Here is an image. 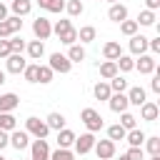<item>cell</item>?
Instances as JSON below:
<instances>
[{
	"mask_svg": "<svg viewBox=\"0 0 160 160\" xmlns=\"http://www.w3.org/2000/svg\"><path fill=\"white\" fill-rule=\"evenodd\" d=\"M92 150H95L98 160H110V158H115V142H112L110 138H108V140H95Z\"/></svg>",
	"mask_w": 160,
	"mask_h": 160,
	"instance_id": "8",
	"label": "cell"
},
{
	"mask_svg": "<svg viewBox=\"0 0 160 160\" xmlns=\"http://www.w3.org/2000/svg\"><path fill=\"white\" fill-rule=\"evenodd\" d=\"M22 78H25L28 82H38V62H32V65H25V70H22Z\"/></svg>",
	"mask_w": 160,
	"mask_h": 160,
	"instance_id": "41",
	"label": "cell"
},
{
	"mask_svg": "<svg viewBox=\"0 0 160 160\" xmlns=\"http://www.w3.org/2000/svg\"><path fill=\"white\" fill-rule=\"evenodd\" d=\"M148 40L150 38H145V35H130V52L132 55H142V52H148Z\"/></svg>",
	"mask_w": 160,
	"mask_h": 160,
	"instance_id": "15",
	"label": "cell"
},
{
	"mask_svg": "<svg viewBox=\"0 0 160 160\" xmlns=\"http://www.w3.org/2000/svg\"><path fill=\"white\" fill-rule=\"evenodd\" d=\"M5 82V70H0V85Z\"/></svg>",
	"mask_w": 160,
	"mask_h": 160,
	"instance_id": "50",
	"label": "cell"
},
{
	"mask_svg": "<svg viewBox=\"0 0 160 160\" xmlns=\"http://www.w3.org/2000/svg\"><path fill=\"white\" fill-rule=\"evenodd\" d=\"M125 95H128V102H130V105H138V108L148 100V92H145V88H140V85L128 88V92H125Z\"/></svg>",
	"mask_w": 160,
	"mask_h": 160,
	"instance_id": "13",
	"label": "cell"
},
{
	"mask_svg": "<svg viewBox=\"0 0 160 160\" xmlns=\"http://www.w3.org/2000/svg\"><path fill=\"white\" fill-rule=\"evenodd\" d=\"M20 30H22V20L18 15H8L5 20H0V38H10Z\"/></svg>",
	"mask_w": 160,
	"mask_h": 160,
	"instance_id": "5",
	"label": "cell"
},
{
	"mask_svg": "<svg viewBox=\"0 0 160 160\" xmlns=\"http://www.w3.org/2000/svg\"><path fill=\"white\" fill-rule=\"evenodd\" d=\"M15 128H18L15 115H12V112H0V130L10 132V130H15Z\"/></svg>",
	"mask_w": 160,
	"mask_h": 160,
	"instance_id": "28",
	"label": "cell"
},
{
	"mask_svg": "<svg viewBox=\"0 0 160 160\" xmlns=\"http://www.w3.org/2000/svg\"><path fill=\"white\" fill-rule=\"evenodd\" d=\"M25 58H22V52H10L8 58H5V70L8 72H12V75H20L22 70H25Z\"/></svg>",
	"mask_w": 160,
	"mask_h": 160,
	"instance_id": "9",
	"label": "cell"
},
{
	"mask_svg": "<svg viewBox=\"0 0 160 160\" xmlns=\"http://www.w3.org/2000/svg\"><path fill=\"white\" fill-rule=\"evenodd\" d=\"M150 88H152V92H160V72H158V68H155V78L150 80Z\"/></svg>",
	"mask_w": 160,
	"mask_h": 160,
	"instance_id": "46",
	"label": "cell"
},
{
	"mask_svg": "<svg viewBox=\"0 0 160 160\" xmlns=\"http://www.w3.org/2000/svg\"><path fill=\"white\" fill-rule=\"evenodd\" d=\"M60 38V42L62 45H72V42H78V30L75 28H70L68 32H62V35H58Z\"/></svg>",
	"mask_w": 160,
	"mask_h": 160,
	"instance_id": "42",
	"label": "cell"
},
{
	"mask_svg": "<svg viewBox=\"0 0 160 160\" xmlns=\"http://www.w3.org/2000/svg\"><path fill=\"white\" fill-rule=\"evenodd\" d=\"M108 2H110V5H112V2H118V0H108Z\"/></svg>",
	"mask_w": 160,
	"mask_h": 160,
	"instance_id": "53",
	"label": "cell"
},
{
	"mask_svg": "<svg viewBox=\"0 0 160 160\" xmlns=\"http://www.w3.org/2000/svg\"><path fill=\"white\" fill-rule=\"evenodd\" d=\"M160 8V0H145V10H158Z\"/></svg>",
	"mask_w": 160,
	"mask_h": 160,
	"instance_id": "48",
	"label": "cell"
},
{
	"mask_svg": "<svg viewBox=\"0 0 160 160\" xmlns=\"http://www.w3.org/2000/svg\"><path fill=\"white\" fill-rule=\"evenodd\" d=\"M122 55V50H120V42H115V40H108L105 45H102V58L105 60H118Z\"/></svg>",
	"mask_w": 160,
	"mask_h": 160,
	"instance_id": "19",
	"label": "cell"
},
{
	"mask_svg": "<svg viewBox=\"0 0 160 160\" xmlns=\"http://www.w3.org/2000/svg\"><path fill=\"white\" fill-rule=\"evenodd\" d=\"M70 28H72V22L65 18V20H58V22L52 25V32H55V35H62V32H68Z\"/></svg>",
	"mask_w": 160,
	"mask_h": 160,
	"instance_id": "43",
	"label": "cell"
},
{
	"mask_svg": "<svg viewBox=\"0 0 160 160\" xmlns=\"http://www.w3.org/2000/svg\"><path fill=\"white\" fill-rule=\"evenodd\" d=\"M5 18H8V5L0 2V20H5Z\"/></svg>",
	"mask_w": 160,
	"mask_h": 160,
	"instance_id": "49",
	"label": "cell"
},
{
	"mask_svg": "<svg viewBox=\"0 0 160 160\" xmlns=\"http://www.w3.org/2000/svg\"><path fill=\"white\" fill-rule=\"evenodd\" d=\"M38 5L45 12H62L65 10V0H38Z\"/></svg>",
	"mask_w": 160,
	"mask_h": 160,
	"instance_id": "26",
	"label": "cell"
},
{
	"mask_svg": "<svg viewBox=\"0 0 160 160\" xmlns=\"http://www.w3.org/2000/svg\"><path fill=\"white\" fill-rule=\"evenodd\" d=\"M50 160H75V152L70 148H58L50 152Z\"/></svg>",
	"mask_w": 160,
	"mask_h": 160,
	"instance_id": "37",
	"label": "cell"
},
{
	"mask_svg": "<svg viewBox=\"0 0 160 160\" xmlns=\"http://www.w3.org/2000/svg\"><path fill=\"white\" fill-rule=\"evenodd\" d=\"M145 150L150 152V155H160V138L158 135H150V138H145Z\"/></svg>",
	"mask_w": 160,
	"mask_h": 160,
	"instance_id": "36",
	"label": "cell"
},
{
	"mask_svg": "<svg viewBox=\"0 0 160 160\" xmlns=\"http://www.w3.org/2000/svg\"><path fill=\"white\" fill-rule=\"evenodd\" d=\"M25 130H28V135H32V138H48V132H50L48 122L40 120V118H35V115H30V118L25 120Z\"/></svg>",
	"mask_w": 160,
	"mask_h": 160,
	"instance_id": "3",
	"label": "cell"
},
{
	"mask_svg": "<svg viewBox=\"0 0 160 160\" xmlns=\"http://www.w3.org/2000/svg\"><path fill=\"white\" fill-rule=\"evenodd\" d=\"M120 125H122L125 130H132V128H138V118L125 110V112H120Z\"/></svg>",
	"mask_w": 160,
	"mask_h": 160,
	"instance_id": "38",
	"label": "cell"
},
{
	"mask_svg": "<svg viewBox=\"0 0 160 160\" xmlns=\"http://www.w3.org/2000/svg\"><path fill=\"white\" fill-rule=\"evenodd\" d=\"M10 145L15 148V150H25L28 145H30V135H28V130H10Z\"/></svg>",
	"mask_w": 160,
	"mask_h": 160,
	"instance_id": "12",
	"label": "cell"
},
{
	"mask_svg": "<svg viewBox=\"0 0 160 160\" xmlns=\"http://www.w3.org/2000/svg\"><path fill=\"white\" fill-rule=\"evenodd\" d=\"M98 68H100V78H102V80H110V78L118 75V65H115V60H105V62H100Z\"/></svg>",
	"mask_w": 160,
	"mask_h": 160,
	"instance_id": "24",
	"label": "cell"
},
{
	"mask_svg": "<svg viewBox=\"0 0 160 160\" xmlns=\"http://www.w3.org/2000/svg\"><path fill=\"white\" fill-rule=\"evenodd\" d=\"M65 10H68L70 18H78V15L85 12V5H82L80 0H65Z\"/></svg>",
	"mask_w": 160,
	"mask_h": 160,
	"instance_id": "29",
	"label": "cell"
},
{
	"mask_svg": "<svg viewBox=\"0 0 160 160\" xmlns=\"http://www.w3.org/2000/svg\"><path fill=\"white\" fill-rule=\"evenodd\" d=\"M125 132H128V130H125L120 122H115V125H110V128H108V138H110L112 142H118V140H125Z\"/></svg>",
	"mask_w": 160,
	"mask_h": 160,
	"instance_id": "33",
	"label": "cell"
},
{
	"mask_svg": "<svg viewBox=\"0 0 160 160\" xmlns=\"http://www.w3.org/2000/svg\"><path fill=\"white\" fill-rule=\"evenodd\" d=\"M48 68H50L52 72L68 75V72L72 70V62L68 60V55H62V52H52V55H50V60H48Z\"/></svg>",
	"mask_w": 160,
	"mask_h": 160,
	"instance_id": "2",
	"label": "cell"
},
{
	"mask_svg": "<svg viewBox=\"0 0 160 160\" xmlns=\"http://www.w3.org/2000/svg\"><path fill=\"white\" fill-rule=\"evenodd\" d=\"M145 138H148V135H145L140 128H132V130H128V132H125V140H128V145H130V148H142Z\"/></svg>",
	"mask_w": 160,
	"mask_h": 160,
	"instance_id": "18",
	"label": "cell"
},
{
	"mask_svg": "<svg viewBox=\"0 0 160 160\" xmlns=\"http://www.w3.org/2000/svg\"><path fill=\"white\" fill-rule=\"evenodd\" d=\"M108 18H110L112 22H122V20H128V8H125L122 2H112L110 10H108Z\"/></svg>",
	"mask_w": 160,
	"mask_h": 160,
	"instance_id": "17",
	"label": "cell"
},
{
	"mask_svg": "<svg viewBox=\"0 0 160 160\" xmlns=\"http://www.w3.org/2000/svg\"><path fill=\"white\" fill-rule=\"evenodd\" d=\"M30 160H50V145L45 138L30 140Z\"/></svg>",
	"mask_w": 160,
	"mask_h": 160,
	"instance_id": "4",
	"label": "cell"
},
{
	"mask_svg": "<svg viewBox=\"0 0 160 160\" xmlns=\"http://www.w3.org/2000/svg\"><path fill=\"white\" fill-rule=\"evenodd\" d=\"M45 122H48L50 130H62V128H65V115H62V112H50V115L45 118Z\"/></svg>",
	"mask_w": 160,
	"mask_h": 160,
	"instance_id": "27",
	"label": "cell"
},
{
	"mask_svg": "<svg viewBox=\"0 0 160 160\" xmlns=\"http://www.w3.org/2000/svg\"><path fill=\"white\" fill-rule=\"evenodd\" d=\"M155 68H158L155 55H148V52L138 55V60H135V70H138L140 75H150V72H155Z\"/></svg>",
	"mask_w": 160,
	"mask_h": 160,
	"instance_id": "7",
	"label": "cell"
},
{
	"mask_svg": "<svg viewBox=\"0 0 160 160\" xmlns=\"http://www.w3.org/2000/svg\"><path fill=\"white\" fill-rule=\"evenodd\" d=\"M68 60H70V62H82V60H85V48L78 45V42L68 45Z\"/></svg>",
	"mask_w": 160,
	"mask_h": 160,
	"instance_id": "23",
	"label": "cell"
},
{
	"mask_svg": "<svg viewBox=\"0 0 160 160\" xmlns=\"http://www.w3.org/2000/svg\"><path fill=\"white\" fill-rule=\"evenodd\" d=\"M118 25H120V32H122V35H128V38H130V35H135V32H138V28H140L135 20H122V22H118Z\"/></svg>",
	"mask_w": 160,
	"mask_h": 160,
	"instance_id": "39",
	"label": "cell"
},
{
	"mask_svg": "<svg viewBox=\"0 0 160 160\" xmlns=\"http://www.w3.org/2000/svg\"><path fill=\"white\" fill-rule=\"evenodd\" d=\"M10 10H12V15L22 18V15H28V12L32 10V2H30V0H12V2H10Z\"/></svg>",
	"mask_w": 160,
	"mask_h": 160,
	"instance_id": "22",
	"label": "cell"
},
{
	"mask_svg": "<svg viewBox=\"0 0 160 160\" xmlns=\"http://www.w3.org/2000/svg\"><path fill=\"white\" fill-rule=\"evenodd\" d=\"M108 105H110V110H112V112H118V115H120V112H125V110L130 108V102H128V95H125V92H112V95L108 98Z\"/></svg>",
	"mask_w": 160,
	"mask_h": 160,
	"instance_id": "11",
	"label": "cell"
},
{
	"mask_svg": "<svg viewBox=\"0 0 160 160\" xmlns=\"http://www.w3.org/2000/svg\"><path fill=\"white\" fill-rule=\"evenodd\" d=\"M120 160H130V158H128V155H120Z\"/></svg>",
	"mask_w": 160,
	"mask_h": 160,
	"instance_id": "52",
	"label": "cell"
},
{
	"mask_svg": "<svg viewBox=\"0 0 160 160\" xmlns=\"http://www.w3.org/2000/svg\"><path fill=\"white\" fill-rule=\"evenodd\" d=\"M125 155H128L130 160H145V150H142V148H130Z\"/></svg>",
	"mask_w": 160,
	"mask_h": 160,
	"instance_id": "44",
	"label": "cell"
},
{
	"mask_svg": "<svg viewBox=\"0 0 160 160\" xmlns=\"http://www.w3.org/2000/svg\"><path fill=\"white\" fill-rule=\"evenodd\" d=\"M52 70L48 68V65H38V82L40 85H48V82H52Z\"/></svg>",
	"mask_w": 160,
	"mask_h": 160,
	"instance_id": "35",
	"label": "cell"
},
{
	"mask_svg": "<svg viewBox=\"0 0 160 160\" xmlns=\"http://www.w3.org/2000/svg\"><path fill=\"white\" fill-rule=\"evenodd\" d=\"M150 160H160V155H150Z\"/></svg>",
	"mask_w": 160,
	"mask_h": 160,
	"instance_id": "51",
	"label": "cell"
},
{
	"mask_svg": "<svg viewBox=\"0 0 160 160\" xmlns=\"http://www.w3.org/2000/svg\"><path fill=\"white\" fill-rule=\"evenodd\" d=\"M110 160H112V158H110Z\"/></svg>",
	"mask_w": 160,
	"mask_h": 160,
	"instance_id": "56",
	"label": "cell"
},
{
	"mask_svg": "<svg viewBox=\"0 0 160 160\" xmlns=\"http://www.w3.org/2000/svg\"><path fill=\"white\" fill-rule=\"evenodd\" d=\"M10 52H12V50H10V42H8V38H0V58L5 60Z\"/></svg>",
	"mask_w": 160,
	"mask_h": 160,
	"instance_id": "45",
	"label": "cell"
},
{
	"mask_svg": "<svg viewBox=\"0 0 160 160\" xmlns=\"http://www.w3.org/2000/svg\"><path fill=\"white\" fill-rule=\"evenodd\" d=\"M25 48H28V55H30L32 60H40V58L45 55V42H42V40H38V38H35V40H30Z\"/></svg>",
	"mask_w": 160,
	"mask_h": 160,
	"instance_id": "20",
	"label": "cell"
},
{
	"mask_svg": "<svg viewBox=\"0 0 160 160\" xmlns=\"http://www.w3.org/2000/svg\"><path fill=\"white\" fill-rule=\"evenodd\" d=\"M32 35L38 38V40H48L50 35H52V25H50V20L48 18H35L32 20Z\"/></svg>",
	"mask_w": 160,
	"mask_h": 160,
	"instance_id": "6",
	"label": "cell"
},
{
	"mask_svg": "<svg viewBox=\"0 0 160 160\" xmlns=\"http://www.w3.org/2000/svg\"><path fill=\"white\" fill-rule=\"evenodd\" d=\"M115 65H118V72H130V70H135V60H132L130 55H120V58L115 60Z\"/></svg>",
	"mask_w": 160,
	"mask_h": 160,
	"instance_id": "31",
	"label": "cell"
},
{
	"mask_svg": "<svg viewBox=\"0 0 160 160\" xmlns=\"http://www.w3.org/2000/svg\"><path fill=\"white\" fill-rule=\"evenodd\" d=\"M8 42H10V50H12V52H22V50H25V40H22L18 32H15V35H10V38H8Z\"/></svg>",
	"mask_w": 160,
	"mask_h": 160,
	"instance_id": "40",
	"label": "cell"
},
{
	"mask_svg": "<svg viewBox=\"0 0 160 160\" xmlns=\"http://www.w3.org/2000/svg\"><path fill=\"white\" fill-rule=\"evenodd\" d=\"M155 20H158V18H155V10H142V12L138 15V20H135V22H138V25L150 28V25H155Z\"/></svg>",
	"mask_w": 160,
	"mask_h": 160,
	"instance_id": "34",
	"label": "cell"
},
{
	"mask_svg": "<svg viewBox=\"0 0 160 160\" xmlns=\"http://www.w3.org/2000/svg\"><path fill=\"white\" fill-rule=\"evenodd\" d=\"M10 145V132H5V130H0V150H5Z\"/></svg>",
	"mask_w": 160,
	"mask_h": 160,
	"instance_id": "47",
	"label": "cell"
},
{
	"mask_svg": "<svg viewBox=\"0 0 160 160\" xmlns=\"http://www.w3.org/2000/svg\"><path fill=\"white\" fill-rule=\"evenodd\" d=\"M95 35H98V30H95L92 25H82V28L78 30V40H80V42H92Z\"/></svg>",
	"mask_w": 160,
	"mask_h": 160,
	"instance_id": "30",
	"label": "cell"
},
{
	"mask_svg": "<svg viewBox=\"0 0 160 160\" xmlns=\"http://www.w3.org/2000/svg\"><path fill=\"white\" fill-rule=\"evenodd\" d=\"M0 160H8V158H2V155H0Z\"/></svg>",
	"mask_w": 160,
	"mask_h": 160,
	"instance_id": "54",
	"label": "cell"
},
{
	"mask_svg": "<svg viewBox=\"0 0 160 160\" xmlns=\"http://www.w3.org/2000/svg\"><path fill=\"white\" fill-rule=\"evenodd\" d=\"M20 160H22V158H20ZM28 160H30V158H28Z\"/></svg>",
	"mask_w": 160,
	"mask_h": 160,
	"instance_id": "55",
	"label": "cell"
},
{
	"mask_svg": "<svg viewBox=\"0 0 160 160\" xmlns=\"http://www.w3.org/2000/svg\"><path fill=\"white\" fill-rule=\"evenodd\" d=\"M92 145H95V132H82V135L75 138V142H72V148H75L78 155H88V152L92 150Z\"/></svg>",
	"mask_w": 160,
	"mask_h": 160,
	"instance_id": "10",
	"label": "cell"
},
{
	"mask_svg": "<svg viewBox=\"0 0 160 160\" xmlns=\"http://www.w3.org/2000/svg\"><path fill=\"white\" fill-rule=\"evenodd\" d=\"M80 120H82V125L88 128V132H98V130H102V115L95 110V108H82L80 110Z\"/></svg>",
	"mask_w": 160,
	"mask_h": 160,
	"instance_id": "1",
	"label": "cell"
},
{
	"mask_svg": "<svg viewBox=\"0 0 160 160\" xmlns=\"http://www.w3.org/2000/svg\"><path fill=\"white\" fill-rule=\"evenodd\" d=\"M75 138H78V135H75L72 130H68V128L58 130V148H72Z\"/></svg>",
	"mask_w": 160,
	"mask_h": 160,
	"instance_id": "21",
	"label": "cell"
},
{
	"mask_svg": "<svg viewBox=\"0 0 160 160\" xmlns=\"http://www.w3.org/2000/svg\"><path fill=\"white\" fill-rule=\"evenodd\" d=\"M20 105V98L15 92H2L0 95V112H12Z\"/></svg>",
	"mask_w": 160,
	"mask_h": 160,
	"instance_id": "16",
	"label": "cell"
},
{
	"mask_svg": "<svg viewBox=\"0 0 160 160\" xmlns=\"http://www.w3.org/2000/svg\"><path fill=\"white\" fill-rule=\"evenodd\" d=\"M92 95H95V100H108V98L112 95V90H110L108 80H100V82H95V88H92Z\"/></svg>",
	"mask_w": 160,
	"mask_h": 160,
	"instance_id": "25",
	"label": "cell"
},
{
	"mask_svg": "<svg viewBox=\"0 0 160 160\" xmlns=\"http://www.w3.org/2000/svg\"><path fill=\"white\" fill-rule=\"evenodd\" d=\"M108 85H110V90H112V92H125V90H128V80H125L120 72H118L115 78H110V80H108Z\"/></svg>",
	"mask_w": 160,
	"mask_h": 160,
	"instance_id": "32",
	"label": "cell"
},
{
	"mask_svg": "<svg viewBox=\"0 0 160 160\" xmlns=\"http://www.w3.org/2000/svg\"><path fill=\"white\" fill-rule=\"evenodd\" d=\"M158 115H160V108H158L155 102H150V100H145V102L140 105V120H148V122H155V120H158Z\"/></svg>",
	"mask_w": 160,
	"mask_h": 160,
	"instance_id": "14",
	"label": "cell"
}]
</instances>
